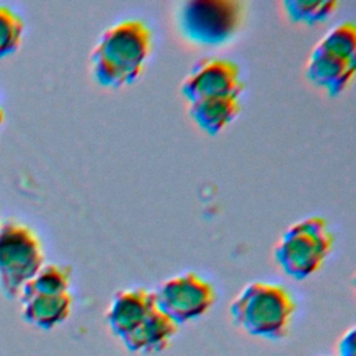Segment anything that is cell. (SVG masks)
Listing matches in <instances>:
<instances>
[{
  "instance_id": "obj_1",
  "label": "cell",
  "mask_w": 356,
  "mask_h": 356,
  "mask_svg": "<svg viewBox=\"0 0 356 356\" xmlns=\"http://www.w3.org/2000/svg\"><path fill=\"white\" fill-rule=\"evenodd\" d=\"M106 323L128 352L142 356L167 349L179 330L178 324L159 310L153 291L146 288L117 292L106 312Z\"/></svg>"
},
{
  "instance_id": "obj_2",
  "label": "cell",
  "mask_w": 356,
  "mask_h": 356,
  "mask_svg": "<svg viewBox=\"0 0 356 356\" xmlns=\"http://www.w3.org/2000/svg\"><path fill=\"white\" fill-rule=\"evenodd\" d=\"M152 47L153 35L145 21L131 18L111 25L92 50L93 78L113 89L135 82L145 70Z\"/></svg>"
},
{
  "instance_id": "obj_3",
  "label": "cell",
  "mask_w": 356,
  "mask_h": 356,
  "mask_svg": "<svg viewBox=\"0 0 356 356\" xmlns=\"http://www.w3.org/2000/svg\"><path fill=\"white\" fill-rule=\"evenodd\" d=\"M296 302L289 291L267 281L245 285L229 305L232 323L250 337L281 341L292 325Z\"/></svg>"
},
{
  "instance_id": "obj_4",
  "label": "cell",
  "mask_w": 356,
  "mask_h": 356,
  "mask_svg": "<svg viewBox=\"0 0 356 356\" xmlns=\"http://www.w3.org/2000/svg\"><path fill=\"white\" fill-rule=\"evenodd\" d=\"M71 282L72 270L70 266L43 264L17 296L24 320L42 330H51L63 324L72 312Z\"/></svg>"
},
{
  "instance_id": "obj_5",
  "label": "cell",
  "mask_w": 356,
  "mask_h": 356,
  "mask_svg": "<svg viewBox=\"0 0 356 356\" xmlns=\"http://www.w3.org/2000/svg\"><path fill=\"white\" fill-rule=\"evenodd\" d=\"M332 248L334 234L327 220L309 216L284 231L274 249V260L288 277L303 281L323 267Z\"/></svg>"
},
{
  "instance_id": "obj_6",
  "label": "cell",
  "mask_w": 356,
  "mask_h": 356,
  "mask_svg": "<svg viewBox=\"0 0 356 356\" xmlns=\"http://www.w3.org/2000/svg\"><path fill=\"white\" fill-rule=\"evenodd\" d=\"M356 71V25L343 21L330 28L313 49L306 76L330 96L342 93Z\"/></svg>"
},
{
  "instance_id": "obj_7",
  "label": "cell",
  "mask_w": 356,
  "mask_h": 356,
  "mask_svg": "<svg viewBox=\"0 0 356 356\" xmlns=\"http://www.w3.org/2000/svg\"><path fill=\"white\" fill-rule=\"evenodd\" d=\"M43 264V243L33 228L15 220L0 224V289L4 296L17 298Z\"/></svg>"
},
{
  "instance_id": "obj_8",
  "label": "cell",
  "mask_w": 356,
  "mask_h": 356,
  "mask_svg": "<svg viewBox=\"0 0 356 356\" xmlns=\"http://www.w3.org/2000/svg\"><path fill=\"white\" fill-rule=\"evenodd\" d=\"M245 4L238 0H189L179 6L177 24L181 33L199 46H221L238 32Z\"/></svg>"
},
{
  "instance_id": "obj_9",
  "label": "cell",
  "mask_w": 356,
  "mask_h": 356,
  "mask_svg": "<svg viewBox=\"0 0 356 356\" xmlns=\"http://www.w3.org/2000/svg\"><path fill=\"white\" fill-rule=\"evenodd\" d=\"M153 296L159 310L178 325L204 316L217 300L214 286L195 271L163 281Z\"/></svg>"
},
{
  "instance_id": "obj_10",
  "label": "cell",
  "mask_w": 356,
  "mask_h": 356,
  "mask_svg": "<svg viewBox=\"0 0 356 356\" xmlns=\"http://www.w3.org/2000/svg\"><path fill=\"white\" fill-rule=\"evenodd\" d=\"M243 81L239 65L222 57L199 60L181 83L182 96L191 103L220 96H241Z\"/></svg>"
},
{
  "instance_id": "obj_11",
  "label": "cell",
  "mask_w": 356,
  "mask_h": 356,
  "mask_svg": "<svg viewBox=\"0 0 356 356\" xmlns=\"http://www.w3.org/2000/svg\"><path fill=\"white\" fill-rule=\"evenodd\" d=\"M241 111L238 96H220L202 99L189 104V114L199 128L209 135H217L225 129Z\"/></svg>"
},
{
  "instance_id": "obj_12",
  "label": "cell",
  "mask_w": 356,
  "mask_h": 356,
  "mask_svg": "<svg viewBox=\"0 0 356 356\" xmlns=\"http://www.w3.org/2000/svg\"><path fill=\"white\" fill-rule=\"evenodd\" d=\"M282 7L288 18L298 24L314 25L327 19L338 7L337 0H285Z\"/></svg>"
},
{
  "instance_id": "obj_13",
  "label": "cell",
  "mask_w": 356,
  "mask_h": 356,
  "mask_svg": "<svg viewBox=\"0 0 356 356\" xmlns=\"http://www.w3.org/2000/svg\"><path fill=\"white\" fill-rule=\"evenodd\" d=\"M24 19L11 7L0 4V57L13 53L21 44Z\"/></svg>"
},
{
  "instance_id": "obj_14",
  "label": "cell",
  "mask_w": 356,
  "mask_h": 356,
  "mask_svg": "<svg viewBox=\"0 0 356 356\" xmlns=\"http://www.w3.org/2000/svg\"><path fill=\"white\" fill-rule=\"evenodd\" d=\"M339 356H355V328L343 334L338 343Z\"/></svg>"
},
{
  "instance_id": "obj_15",
  "label": "cell",
  "mask_w": 356,
  "mask_h": 356,
  "mask_svg": "<svg viewBox=\"0 0 356 356\" xmlns=\"http://www.w3.org/2000/svg\"><path fill=\"white\" fill-rule=\"evenodd\" d=\"M3 121H4V110H3V107L0 106V125L3 124Z\"/></svg>"
}]
</instances>
